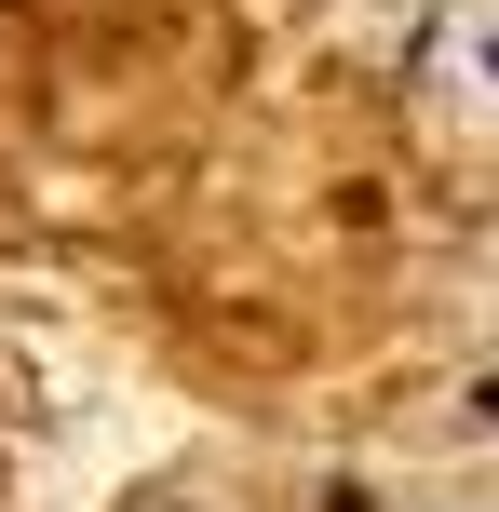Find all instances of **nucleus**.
<instances>
[{
	"label": "nucleus",
	"mask_w": 499,
	"mask_h": 512,
	"mask_svg": "<svg viewBox=\"0 0 499 512\" xmlns=\"http://www.w3.org/2000/svg\"><path fill=\"white\" fill-rule=\"evenodd\" d=\"M473 418H486V432H499V378H473Z\"/></svg>",
	"instance_id": "f257e3e1"
},
{
	"label": "nucleus",
	"mask_w": 499,
	"mask_h": 512,
	"mask_svg": "<svg viewBox=\"0 0 499 512\" xmlns=\"http://www.w3.org/2000/svg\"><path fill=\"white\" fill-rule=\"evenodd\" d=\"M486 68H499V54H486Z\"/></svg>",
	"instance_id": "f03ea898"
}]
</instances>
